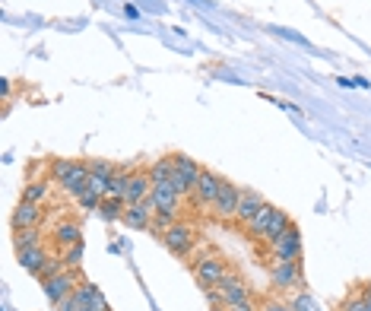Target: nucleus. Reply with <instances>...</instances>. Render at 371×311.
Instances as JSON below:
<instances>
[{
    "instance_id": "obj_12",
    "label": "nucleus",
    "mask_w": 371,
    "mask_h": 311,
    "mask_svg": "<svg viewBox=\"0 0 371 311\" xmlns=\"http://www.w3.org/2000/svg\"><path fill=\"white\" fill-rule=\"evenodd\" d=\"M267 197L260 191H254V187H241V197H238V209H235V222H241V226H248V222L254 219V216L264 209Z\"/></svg>"
},
{
    "instance_id": "obj_22",
    "label": "nucleus",
    "mask_w": 371,
    "mask_h": 311,
    "mask_svg": "<svg viewBox=\"0 0 371 311\" xmlns=\"http://www.w3.org/2000/svg\"><path fill=\"white\" fill-rule=\"evenodd\" d=\"M273 213H276V207L267 200L264 209H260V213L254 216V219L245 226V235H248V239H264V235H267V226H270V219H273Z\"/></svg>"
},
{
    "instance_id": "obj_16",
    "label": "nucleus",
    "mask_w": 371,
    "mask_h": 311,
    "mask_svg": "<svg viewBox=\"0 0 371 311\" xmlns=\"http://www.w3.org/2000/svg\"><path fill=\"white\" fill-rule=\"evenodd\" d=\"M219 289H222V295H226V308H228V305H235V302H241V299H248V295H251V289H248V283L241 280L238 273H228L226 280L219 283Z\"/></svg>"
},
{
    "instance_id": "obj_29",
    "label": "nucleus",
    "mask_w": 371,
    "mask_h": 311,
    "mask_svg": "<svg viewBox=\"0 0 371 311\" xmlns=\"http://www.w3.org/2000/svg\"><path fill=\"white\" fill-rule=\"evenodd\" d=\"M60 270H67L64 267V261H60V254H51L48 261H45V267L38 270V283H45V280H51V276H57Z\"/></svg>"
},
{
    "instance_id": "obj_9",
    "label": "nucleus",
    "mask_w": 371,
    "mask_h": 311,
    "mask_svg": "<svg viewBox=\"0 0 371 311\" xmlns=\"http://www.w3.org/2000/svg\"><path fill=\"white\" fill-rule=\"evenodd\" d=\"M153 219H156V204H153V197L137 200V204H127V209H124V226L137 229V232L153 229Z\"/></svg>"
},
{
    "instance_id": "obj_34",
    "label": "nucleus",
    "mask_w": 371,
    "mask_h": 311,
    "mask_svg": "<svg viewBox=\"0 0 371 311\" xmlns=\"http://www.w3.org/2000/svg\"><path fill=\"white\" fill-rule=\"evenodd\" d=\"M86 191L99 194V197H108V178H102V175H89V187Z\"/></svg>"
},
{
    "instance_id": "obj_13",
    "label": "nucleus",
    "mask_w": 371,
    "mask_h": 311,
    "mask_svg": "<svg viewBox=\"0 0 371 311\" xmlns=\"http://www.w3.org/2000/svg\"><path fill=\"white\" fill-rule=\"evenodd\" d=\"M153 194V178H150V168H133L131 175V185H127V204H137V200H146Z\"/></svg>"
},
{
    "instance_id": "obj_36",
    "label": "nucleus",
    "mask_w": 371,
    "mask_h": 311,
    "mask_svg": "<svg viewBox=\"0 0 371 311\" xmlns=\"http://www.w3.org/2000/svg\"><path fill=\"white\" fill-rule=\"evenodd\" d=\"M260 311H292V305H286V302H267V305H260Z\"/></svg>"
},
{
    "instance_id": "obj_2",
    "label": "nucleus",
    "mask_w": 371,
    "mask_h": 311,
    "mask_svg": "<svg viewBox=\"0 0 371 311\" xmlns=\"http://www.w3.org/2000/svg\"><path fill=\"white\" fill-rule=\"evenodd\" d=\"M200 175H204V165H200L194 156L175 153V178H172V185L178 187L181 197H191L194 187H197V181H200Z\"/></svg>"
},
{
    "instance_id": "obj_18",
    "label": "nucleus",
    "mask_w": 371,
    "mask_h": 311,
    "mask_svg": "<svg viewBox=\"0 0 371 311\" xmlns=\"http://www.w3.org/2000/svg\"><path fill=\"white\" fill-rule=\"evenodd\" d=\"M77 299L83 302V308H96V311H108V302H105V295L99 293V286L96 283H89V280H83L77 286Z\"/></svg>"
},
{
    "instance_id": "obj_7",
    "label": "nucleus",
    "mask_w": 371,
    "mask_h": 311,
    "mask_svg": "<svg viewBox=\"0 0 371 311\" xmlns=\"http://www.w3.org/2000/svg\"><path fill=\"white\" fill-rule=\"evenodd\" d=\"M273 261H279V263H292V261H301V254H305V245H301V232H299V226H289L286 229V235H282L279 241H276L273 248Z\"/></svg>"
},
{
    "instance_id": "obj_23",
    "label": "nucleus",
    "mask_w": 371,
    "mask_h": 311,
    "mask_svg": "<svg viewBox=\"0 0 371 311\" xmlns=\"http://www.w3.org/2000/svg\"><path fill=\"white\" fill-rule=\"evenodd\" d=\"M48 197H51V181L48 178H32L23 191V200H29V204H45Z\"/></svg>"
},
{
    "instance_id": "obj_37",
    "label": "nucleus",
    "mask_w": 371,
    "mask_h": 311,
    "mask_svg": "<svg viewBox=\"0 0 371 311\" xmlns=\"http://www.w3.org/2000/svg\"><path fill=\"white\" fill-rule=\"evenodd\" d=\"M362 293H365V299H371V280L365 283V286H362Z\"/></svg>"
},
{
    "instance_id": "obj_28",
    "label": "nucleus",
    "mask_w": 371,
    "mask_h": 311,
    "mask_svg": "<svg viewBox=\"0 0 371 311\" xmlns=\"http://www.w3.org/2000/svg\"><path fill=\"white\" fill-rule=\"evenodd\" d=\"M336 311H368V305H365V293H362V289L349 293L346 299L340 302V308H336Z\"/></svg>"
},
{
    "instance_id": "obj_33",
    "label": "nucleus",
    "mask_w": 371,
    "mask_h": 311,
    "mask_svg": "<svg viewBox=\"0 0 371 311\" xmlns=\"http://www.w3.org/2000/svg\"><path fill=\"white\" fill-rule=\"evenodd\" d=\"M105 197H99V194H92V191H86V194H79L77 197V204L86 209V213H92V209H99V204H102Z\"/></svg>"
},
{
    "instance_id": "obj_4",
    "label": "nucleus",
    "mask_w": 371,
    "mask_h": 311,
    "mask_svg": "<svg viewBox=\"0 0 371 311\" xmlns=\"http://www.w3.org/2000/svg\"><path fill=\"white\" fill-rule=\"evenodd\" d=\"M238 197H241V187L235 185V181L222 178L219 194H216V200L210 204V216H213V219H219V222L235 219V209H238Z\"/></svg>"
},
{
    "instance_id": "obj_5",
    "label": "nucleus",
    "mask_w": 371,
    "mask_h": 311,
    "mask_svg": "<svg viewBox=\"0 0 371 311\" xmlns=\"http://www.w3.org/2000/svg\"><path fill=\"white\" fill-rule=\"evenodd\" d=\"M270 286L273 289H301L305 286V273H301V261L292 263H270Z\"/></svg>"
},
{
    "instance_id": "obj_21",
    "label": "nucleus",
    "mask_w": 371,
    "mask_h": 311,
    "mask_svg": "<svg viewBox=\"0 0 371 311\" xmlns=\"http://www.w3.org/2000/svg\"><path fill=\"white\" fill-rule=\"evenodd\" d=\"M289 226H292V216H289L286 209H276V213H273V219H270V226H267L264 241H267L270 248H273L276 241H279L282 235H286V229H289Z\"/></svg>"
},
{
    "instance_id": "obj_8",
    "label": "nucleus",
    "mask_w": 371,
    "mask_h": 311,
    "mask_svg": "<svg viewBox=\"0 0 371 311\" xmlns=\"http://www.w3.org/2000/svg\"><path fill=\"white\" fill-rule=\"evenodd\" d=\"M219 187H222V175H216L213 168H204V175H200L197 187H194V194H191L194 209H210L216 194H219Z\"/></svg>"
},
{
    "instance_id": "obj_1",
    "label": "nucleus",
    "mask_w": 371,
    "mask_h": 311,
    "mask_svg": "<svg viewBox=\"0 0 371 311\" xmlns=\"http://www.w3.org/2000/svg\"><path fill=\"white\" fill-rule=\"evenodd\" d=\"M191 273H194V280L200 283V289H213V286H219L232 270H228V263L222 261L219 254H204L200 261H191Z\"/></svg>"
},
{
    "instance_id": "obj_19",
    "label": "nucleus",
    "mask_w": 371,
    "mask_h": 311,
    "mask_svg": "<svg viewBox=\"0 0 371 311\" xmlns=\"http://www.w3.org/2000/svg\"><path fill=\"white\" fill-rule=\"evenodd\" d=\"M131 175H133V165H118L114 175L108 178V197H127V185H131Z\"/></svg>"
},
{
    "instance_id": "obj_10",
    "label": "nucleus",
    "mask_w": 371,
    "mask_h": 311,
    "mask_svg": "<svg viewBox=\"0 0 371 311\" xmlns=\"http://www.w3.org/2000/svg\"><path fill=\"white\" fill-rule=\"evenodd\" d=\"M42 222H45V207L29 204V200H19V207L13 209V216H10L13 232H19V229H38Z\"/></svg>"
},
{
    "instance_id": "obj_14",
    "label": "nucleus",
    "mask_w": 371,
    "mask_h": 311,
    "mask_svg": "<svg viewBox=\"0 0 371 311\" xmlns=\"http://www.w3.org/2000/svg\"><path fill=\"white\" fill-rule=\"evenodd\" d=\"M60 187H64V194L67 197H73V200H77L79 194H86V187H89V162L77 159V168L67 175V181Z\"/></svg>"
},
{
    "instance_id": "obj_31",
    "label": "nucleus",
    "mask_w": 371,
    "mask_h": 311,
    "mask_svg": "<svg viewBox=\"0 0 371 311\" xmlns=\"http://www.w3.org/2000/svg\"><path fill=\"white\" fill-rule=\"evenodd\" d=\"M114 162H108V159H89V175H102V178H111L114 175Z\"/></svg>"
},
{
    "instance_id": "obj_27",
    "label": "nucleus",
    "mask_w": 371,
    "mask_h": 311,
    "mask_svg": "<svg viewBox=\"0 0 371 311\" xmlns=\"http://www.w3.org/2000/svg\"><path fill=\"white\" fill-rule=\"evenodd\" d=\"M60 261H64L67 270H79V263H83V241L60 248Z\"/></svg>"
},
{
    "instance_id": "obj_11",
    "label": "nucleus",
    "mask_w": 371,
    "mask_h": 311,
    "mask_svg": "<svg viewBox=\"0 0 371 311\" xmlns=\"http://www.w3.org/2000/svg\"><path fill=\"white\" fill-rule=\"evenodd\" d=\"M153 204H156V213H168V216H175L178 219V213H181V194H178V187L168 181V185H156L153 187Z\"/></svg>"
},
{
    "instance_id": "obj_26",
    "label": "nucleus",
    "mask_w": 371,
    "mask_h": 311,
    "mask_svg": "<svg viewBox=\"0 0 371 311\" xmlns=\"http://www.w3.org/2000/svg\"><path fill=\"white\" fill-rule=\"evenodd\" d=\"M77 168V159H51V165H48V178L54 181V185H64L67 181V175Z\"/></svg>"
},
{
    "instance_id": "obj_32",
    "label": "nucleus",
    "mask_w": 371,
    "mask_h": 311,
    "mask_svg": "<svg viewBox=\"0 0 371 311\" xmlns=\"http://www.w3.org/2000/svg\"><path fill=\"white\" fill-rule=\"evenodd\" d=\"M51 308H54V311H83V302L77 299V289H73L70 295H64L60 302H54Z\"/></svg>"
},
{
    "instance_id": "obj_20",
    "label": "nucleus",
    "mask_w": 371,
    "mask_h": 311,
    "mask_svg": "<svg viewBox=\"0 0 371 311\" xmlns=\"http://www.w3.org/2000/svg\"><path fill=\"white\" fill-rule=\"evenodd\" d=\"M150 178H153V187L156 185H168L175 178V153L172 156H159L156 162L150 165Z\"/></svg>"
},
{
    "instance_id": "obj_15",
    "label": "nucleus",
    "mask_w": 371,
    "mask_h": 311,
    "mask_svg": "<svg viewBox=\"0 0 371 311\" xmlns=\"http://www.w3.org/2000/svg\"><path fill=\"white\" fill-rule=\"evenodd\" d=\"M51 241H54V245H60V248L77 245V241H83V226H79L77 219L57 222V226H54V232H51Z\"/></svg>"
},
{
    "instance_id": "obj_6",
    "label": "nucleus",
    "mask_w": 371,
    "mask_h": 311,
    "mask_svg": "<svg viewBox=\"0 0 371 311\" xmlns=\"http://www.w3.org/2000/svg\"><path fill=\"white\" fill-rule=\"evenodd\" d=\"M83 283V273L79 270H60L57 276H51V280H45L42 283V289H45V299H48V305H54V302H60L64 295H70L73 289Z\"/></svg>"
},
{
    "instance_id": "obj_30",
    "label": "nucleus",
    "mask_w": 371,
    "mask_h": 311,
    "mask_svg": "<svg viewBox=\"0 0 371 311\" xmlns=\"http://www.w3.org/2000/svg\"><path fill=\"white\" fill-rule=\"evenodd\" d=\"M289 305H292V311H321V308H318V302H314L308 293H295Z\"/></svg>"
},
{
    "instance_id": "obj_35",
    "label": "nucleus",
    "mask_w": 371,
    "mask_h": 311,
    "mask_svg": "<svg viewBox=\"0 0 371 311\" xmlns=\"http://www.w3.org/2000/svg\"><path fill=\"white\" fill-rule=\"evenodd\" d=\"M204 293H206V302H210V308H213V311L226 308V295H222V289H219V286H213V289H204Z\"/></svg>"
},
{
    "instance_id": "obj_3",
    "label": "nucleus",
    "mask_w": 371,
    "mask_h": 311,
    "mask_svg": "<svg viewBox=\"0 0 371 311\" xmlns=\"http://www.w3.org/2000/svg\"><path fill=\"white\" fill-rule=\"evenodd\" d=\"M194 241H197V232H194L191 222H181L178 219L172 229H165V232H162V245H165L175 258H187V254L194 251Z\"/></svg>"
},
{
    "instance_id": "obj_38",
    "label": "nucleus",
    "mask_w": 371,
    "mask_h": 311,
    "mask_svg": "<svg viewBox=\"0 0 371 311\" xmlns=\"http://www.w3.org/2000/svg\"><path fill=\"white\" fill-rule=\"evenodd\" d=\"M83 311H96V308H83Z\"/></svg>"
},
{
    "instance_id": "obj_24",
    "label": "nucleus",
    "mask_w": 371,
    "mask_h": 311,
    "mask_svg": "<svg viewBox=\"0 0 371 311\" xmlns=\"http://www.w3.org/2000/svg\"><path fill=\"white\" fill-rule=\"evenodd\" d=\"M13 245H16V251H26V248L45 245L42 226H38V229H19V232H13Z\"/></svg>"
},
{
    "instance_id": "obj_25",
    "label": "nucleus",
    "mask_w": 371,
    "mask_h": 311,
    "mask_svg": "<svg viewBox=\"0 0 371 311\" xmlns=\"http://www.w3.org/2000/svg\"><path fill=\"white\" fill-rule=\"evenodd\" d=\"M124 209H127V200L105 197L102 204H99V216H102L105 222H114V219H124Z\"/></svg>"
},
{
    "instance_id": "obj_17",
    "label": "nucleus",
    "mask_w": 371,
    "mask_h": 311,
    "mask_svg": "<svg viewBox=\"0 0 371 311\" xmlns=\"http://www.w3.org/2000/svg\"><path fill=\"white\" fill-rule=\"evenodd\" d=\"M19 254V267L23 270H29L32 276H38V270L45 267V261L51 258L48 254V248L45 245H35V248H26V251H16Z\"/></svg>"
}]
</instances>
